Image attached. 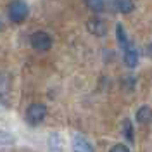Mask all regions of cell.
Instances as JSON below:
<instances>
[{
	"label": "cell",
	"instance_id": "5",
	"mask_svg": "<svg viewBox=\"0 0 152 152\" xmlns=\"http://www.w3.org/2000/svg\"><path fill=\"white\" fill-rule=\"evenodd\" d=\"M138 59H140V56H138L137 47L128 42V43L124 45V64H126L128 67H137Z\"/></svg>",
	"mask_w": 152,
	"mask_h": 152
},
{
	"label": "cell",
	"instance_id": "11",
	"mask_svg": "<svg viewBox=\"0 0 152 152\" xmlns=\"http://www.w3.org/2000/svg\"><path fill=\"white\" fill-rule=\"evenodd\" d=\"M116 37H118V42L121 43V47H124L126 43H128V38H126V33H124V28L123 24H116Z\"/></svg>",
	"mask_w": 152,
	"mask_h": 152
},
{
	"label": "cell",
	"instance_id": "6",
	"mask_svg": "<svg viewBox=\"0 0 152 152\" xmlns=\"http://www.w3.org/2000/svg\"><path fill=\"white\" fill-rule=\"evenodd\" d=\"M73 152H95L92 143L81 135H75L73 138Z\"/></svg>",
	"mask_w": 152,
	"mask_h": 152
},
{
	"label": "cell",
	"instance_id": "8",
	"mask_svg": "<svg viewBox=\"0 0 152 152\" xmlns=\"http://www.w3.org/2000/svg\"><path fill=\"white\" fill-rule=\"evenodd\" d=\"M114 5H116V9L119 10L121 14H130L135 9L133 0H114Z\"/></svg>",
	"mask_w": 152,
	"mask_h": 152
},
{
	"label": "cell",
	"instance_id": "2",
	"mask_svg": "<svg viewBox=\"0 0 152 152\" xmlns=\"http://www.w3.org/2000/svg\"><path fill=\"white\" fill-rule=\"evenodd\" d=\"M29 43L31 47L38 50V52H47L48 48L52 47V38L48 33L45 31H35L31 37H29Z\"/></svg>",
	"mask_w": 152,
	"mask_h": 152
},
{
	"label": "cell",
	"instance_id": "15",
	"mask_svg": "<svg viewBox=\"0 0 152 152\" xmlns=\"http://www.w3.org/2000/svg\"><path fill=\"white\" fill-rule=\"evenodd\" d=\"M4 28H5V26H4V23L0 21V31H4Z\"/></svg>",
	"mask_w": 152,
	"mask_h": 152
},
{
	"label": "cell",
	"instance_id": "1",
	"mask_svg": "<svg viewBox=\"0 0 152 152\" xmlns=\"http://www.w3.org/2000/svg\"><path fill=\"white\" fill-rule=\"evenodd\" d=\"M29 14V9H28V4L24 0H12L9 5V18L12 23H23L24 19L28 18Z\"/></svg>",
	"mask_w": 152,
	"mask_h": 152
},
{
	"label": "cell",
	"instance_id": "3",
	"mask_svg": "<svg viewBox=\"0 0 152 152\" xmlns=\"http://www.w3.org/2000/svg\"><path fill=\"white\" fill-rule=\"evenodd\" d=\"M45 116H47V107L43 104H31L26 109V121L29 124H33V126H37L40 124L43 119H45Z\"/></svg>",
	"mask_w": 152,
	"mask_h": 152
},
{
	"label": "cell",
	"instance_id": "9",
	"mask_svg": "<svg viewBox=\"0 0 152 152\" xmlns=\"http://www.w3.org/2000/svg\"><path fill=\"white\" fill-rule=\"evenodd\" d=\"M48 147H50V152H62V138H61V135L52 133L48 137Z\"/></svg>",
	"mask_w": 152,
	"mask_h": 152
},
{
	"label": "cell",
	"instance_id": "10",
	"mask_svg": "<svg viewBox=\"0 0 152 152\" xmlns=\"http://www.w3.org/2000/svg\"><path fill=\"white\" fill-rule=\"evenodd\" d=\"M85 4L94 12H102L105 9V0H85Z\"/></svg>",
	"mask_w": 152,
	"mask_h": 152
},
{
	"label": "cell",
	"instance_id": "13",
	"mask_svg": "<svg viewBox=\"0 0 152 152\" xmlns=\"http://www.w3.org/2000/svg\"><path fill=\"white\" fill-rule=\"evenodd\" d=\"M9 143H14V137L9 133L0 132V145H9Z\"/></svg>",
	"mask_w": 152,
	"mask_h": 152
},
{
	"label": "cell",
	"instance_id": "14",
	"mask_svg": "<svg viewBox=\"0 0 152 152\" xmlns=\"http://www.w3.org/2000/svg\"><path fill=\"white\" fill-rule=\"evenodd\" d=\"M109 152H130V149H128L126 145H123V143H118V145L111 147V151Z\"/></svg>",
	"mask_w": 152,
	"mask_h": 152
},
{
	"label": "cell",
	"instance_id": "12",
	"mask_svg": "<svg viewBox=\"0 0 152 152\" xmlns=\"http://www.w3.org/2000/svg\"><path fill=\"white\" fill-rule=\"evenodd\" d=\"M123 135L126 137L128 142H133V126L130 119H124L123 121Z\"/></svg>",
	"mask_w": 152,
	"mask_h": 152
},
{
	"label": "cell",
	"instance_id": "7",
	"mask_svg": "<svg viewBox=\"0 0 152 152\" xmlns=\"http://www.w3.org/2000/svg\"><path fill=\"white\" fill-rule=\"evenodd\" d=\"M137 121L140 124H149L152 121V109L149 105H142L137 111Z\"/></svg>",
	"mask_w": 152,
	"mask_h": 152
},
{
	"label": "cell",
	"instance_id": "4",
	"mask_svg": "<svg viewBox=\"0 0 152 152\" xmlns=\"http://www.w3.org/2000/svg\"><path fill=\"white\" fill-rule=\"evenodd\" d=\"M86 29L92 35H95V37H104L107 33V24L100 18H92V19H88V23H86Z\"/></svg>",
	"mask_w": 152,
	"mask_h": 152
}]
</instances>
